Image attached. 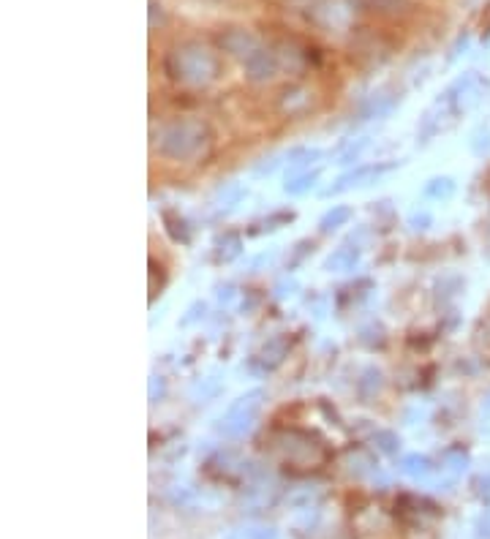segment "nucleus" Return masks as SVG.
I'll return each mask as SVG.
<instances>
[{"label":"nucleus","instance_id":"obj_12","mask_svg":"<svg viewBox=\"0 0 490 539\" xmlns=\"http://www.w3.org/2000/svg\"><path fill=\"white\" fill-rule=\"evenodd\" d=\"M319 180V172H303V175H294L289 183H286V194L289 196H300L305 191H311L314 183Z\"/></svg>","mask_w":490,"mask_h":539},{"label":"nucleus","instance_id":"obj_4","mask_svg":"<svg viewBox=\"0 0 490 539\" xmlns=\"http://www.w3.org/2000/svg\"><path fill=\"white\" fill-rule=\"evenodd\" d=\"M216 44L221 52H226V55H232V58H237L240 63H245V60L254 55L256 49L262 47V41L256 39L251 30L245 28H226L221 30L216 36Z\"/></svg>","mask_w":490,"mask_h":539},{"label":"nucleus","instance_id":"obj_2","mask_svg":"<svg viewBox=\"0 0 490 539\" xmlns=\"http://www.w3.org/2000/svg\"><path fill=\"white\" fill-rule=\"evenodd\" d=\"M210 131L202 120H172L158 134V153L169 161H188L202 153Z\"/></svg>","mask_w":490,"mask_h":539},{"label":"nucleus","instance_id":"obj_22","mask_svg":"<svg viewBox=\"0 0 490 539\" xmlns=\"http://www.w3.org/2000/svg\"><path fill=\"white\" fill-rule=\"evenodd\" d=\"M376 439L382 441V450H387V452L395 450V444H398V439H395V436H392V433H387V431L379 433V436H376Z\"/></svg>","mask_w":490,"mask_h":539},{"label":"nucleus","instance_id":"obj_17","mask_svg":"<svg viewBox=\"0 0 490 539\" xmlns=\"http://www.w3.org/2000/svg\"><path fill=\"white\" fill-rule=\"evenodd\" d=\"M292 213H275V216L265 218V221H259L254 229V235H262V232H275V229H281L284 224H289L292 221Z\"/></svg>","mask_w":490,"mask_h":539},{"label":"nucleus","instance_id":"obj_11","mask_svg":"<svg viewBox=\"0 0 490 539\" xmlns=\"http://www.w3.org/2000/svg\"><path fill=\"white\" fill-rule=\"evenodd\" d=\"M349 218H352V210H349V207H333V210L324 213V218L319 221V232H322V235H330L335 229H341V226L349 224Z\"/></svg>","mask_w":490,"mask_h":539},{"label":"nucleus","instance_id":"obj_18","mask_svg":"<svg viewBox=\"0 0 490 539\" xmlns=\"http://www.w3.org/2000/svg\"><path fill=\"white\" fill-rule=\"evenodd\" d=\"M360 395L363 398H371V395H376L379 392V387H382V373L379 371H365V376L360 379Z\"/></svg>","mask_w":490,"mask_h":539},{"label":"nucleus","instance_id":"obj_16","mask_svg":"<svg viewBox=\"0 0 490 539\" xmlns=\"http://www.w3.org/2000/svg\"><path fill=\"white\" fill-rule=\"evenodd\" d=\"M319 158V150H308V147H300V150H292L289 156H286V164H289V172H297V169L303 167V164H311Z\"/></svg>","mask_w":490,"mask_h":539},{"label":"nucleus","instance_id":"obj_23","mask_svg":"<svg viewBox=\"0 0 490 539\" xmlns=\"http://www.w3.org/2000/svg\"><path fill=\"white\" fill-rule=\"evenodd\" d=\"M286 3H292V6H319V3H322V0H286Z\"/></svg>","mask_w":490,"mask_h":539},{"label":"nucleus","instance_id":"obj_8","mask_svg":"<svg viewBox=\"0 0 490 539\" xmlns=\"http://www.w3.org/2000/svg\"><path fill=\"white\" fill-rule=\"evenodd\" d=\"M387 167H360L357 172H349V175H343L341 180H338V186L333 188H327V196H333V194H341V191H346V188H352V186H363L365 180L371 175H379V172H384Z\"/></svg>","mask_w":490,"mask_h":539},{"label":"nucleus","instance_id":"obj_19","mask_svg":"<svg viewBox=\"0 0 490 539\" xmlns=\"http://www.w3.org/2000/svg\"><path fill=\"white\" fill-rule=\"evenodd\" d=\"M164 395H167V382H164L161 376H153V379H150V401H161Z\"/></svg>","mask_w":490,"mask_h":539},{"label":"nucleus","instance_id":"obj_15","mask_svg":"<svg viewBox=\"0 0 490 539\" xmlns=\"http://www.w3.org/2000/svg\"><path fill=\"white\" fill-rule=\"evenodd\" d=\"M452 194H455V183L450 177H436L425 186V196H431V199H450Z\"/></svg>","mask_w":490,"mask_h":539},{"label":"nucleus","instance_id":"obj_3","mask_svg":"<svg viewBox=\"0 0 490 539\" xmlns=\"http://www.w3.org/2000/svg\"><path fill=\"white\" fill-rule=\"evenodd\" d=\"M262 390H254L243 395V398H237L232 406H229V412L224 414V420H221V431L229 433V436H237V433H243L251 422H254L256 412H259V406H262Z\"/></svg>","mask_w":490,"mask_h":539},{"label":"nucleus","instance_id":"obj_9","mask_svg":"<svg viewBox=\"0 0 490 539\" xmlns=\"http://www.w3.org/2000/svg\"><path fill=\"white\" fill-rule=\"evenodd\" d=\"M357 259H360V251H357V248H352V245H341V248L327 259V270H333V273L354 270Z\"/></svg>","mask_w":490,"mask_h":539},{"label":"nucleus","instance_id":"obj_6","mask_svg":"<svg viewBox=\"0 0 490 539\" xmlns=\"http://www.w3.org/2000/svg\"><path fill=\"white\" fill-rule=\"evenodd\" d=\"M286 352H289V343H286V338H275V341H270L262 349V352L256 354L254 360V368L256 371H273V368H278V365L284 363Z\"/></svg>","mask_w":490,"mask_h":539},{"label":"nucleus","instance_id":"obj_10","mask_svg":"<svg viewBox=\"0 0 490 539\" xmlns=\"http://www.w3.org/2000/svg\"><path fill=\"white\" fill-rule=\"evenodd\" d=\"M240 248H243V240L235 232H226L224 237L216 240V262H232L240 256Z\"/></svg>","mask_w":490,"mask_h":539},{"label":"nucleus","instance_id":"obj_1","mask_svg":"<svg viewBox=\"0 0 490 539\" xmlns=\"http://www.w3.org/2000/svg\"><path fill=\"white\" fill-rule=\"evenodd\" d=\"M164 71L177 85L207 88L221 77V58L202 41H180L164 58Z\"/></svg>","mask_w":490,"mask_h":539},{"label":"nucleus","instance_id":"obj_24","mask_svg":"<svg viewBox=\"0 0 490 539\" xmlns=\"http://www.w3.org/2000/svg\"><path fill=\"white\" fill-rule=\"evenodd\" d=\"M485 412H490V395H488V401H485Z\"/></svg>","mask_w":490,"mask_h":539},{"label":"nucleus","instance_id":"obj_25","mask_svg":"<svg viewBox=\"0 0 490 539\" xmlns=\"http://www.w3.org/2000/svg\"><path fill=\"white\" fill-rule=\"evenodd\" d=\"M205 3H224V0H205Z\"/></svg>","mask_w":490,"mask_h":539},{"label":"nucleus","instance_id":"obj_14","mask_svg":"<svg viewBox=\"0 0 490 539\" xmlns=\"http://www.w3.org/2000/svg\"><path fill=\"white\" fill-rule=\"evenodd\" d=\"M357 6L379 11V14H398L401 9H406V0H357Z\"/></svg>","mask_w":490,"mask_h":539},{"label":"nucleus","instance_id":"obj_7","mask_svg":"<svg viewBox=\"0 0 490 539\" xmlns=\"http://www.w3.org/2000/svg\"><path fill=\"white\" fill-rule=\"evenodd\" d=\"M308 104H311V96H308V90L303 88H284L281 90V96H278V109L284 112V115H300V112H305L308 109Z\"/></svg>","mask_w":490,"mask_h":539},{"label":"nucleus","instance_id":"obj_5","mask_svg":"<svg viewBox=\"0 0 490 539\" xmlns=\"http://www.w3.org/2000/svg\"><path fill=\"white\" fill-rule=\"evenodd\" d=\"M243 69H245V79H248V82L262 85V82H270V79L278 74V69H281V60H278V52H275V49L259 47L251 58L245 60Z\"/></svg>","mask_w":490,"mask_h":539},{"label":"nucleus","instance_id":"obj_20","mask_svg":"<svg viewBox=\"0 0 490 539\" xmlns=\"http://www.w3.org/2000/svg\"><path fill=\"white\" fill-rule=\"evenodd\" d=\"M365 147H368V139H360L357 145H352L346 153L341 156V164H352V161H357L360 158V153H363Z\"/></svg>","mask_w":490,"mask_h":539},{"label":"nucleus","instance_id":"obj_13","mask_svg":"<svg viewBox=\"0 0 490 539\" xmlns=\"http://www.w3.org/2000/svg\"><path fill=\"white\" fill-rule=\"evenodd\" d=\"M164 224H167V232L172 235V240H177V243H188V240H191V232H188L186 221L177 218L175 213H164Z\"/></svg>","mask_w":490,"mask_h":539},{"label":"nucleus","instance_id":"obj_21","mask_svg":"<svg viewBox=\"0 0 490 539\" xmlns=\"http://www.w3.org/2000/svg\"><path fill=\"white\" fill-rule=\"evenodd\" d=\"M158 25H164L167 22V14H164V6L161 3H156V0H150V28H156Z\"/></svg>","mask_w":490,"mask_h":539}]
</instances>
